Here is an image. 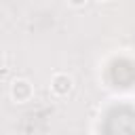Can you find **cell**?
I'll list each match as a JSON object with an SVG mask.
<instances>
[{"label":"cell","mask_w":135,"mask_h":135,"mask_svg":"<svg viewBox=\"0 0 135 135\" xmlns=\"http://www.w3.org/2000/svg\"><path fill=\"white\" fill-rule=\"evenodd\" d=\"M2 68H4V55L0 53V70H2Z\"/></svg>","instance_id":"277c9868"},{"label":"cell","mask_w":135,"mask_h":135,"mask_svg":"<svg viewBox=\"0 0 135 135\" xmlns=\"http://www.w3.org/2000/svg\"><path fill=\"white\" fill-rule=\"evenodd\" d=\"M95 2H110V0H95Z\"/></svg>","instance_id":"5b68a950"},{"label":"cell","mask_w":135,"mask_h":135,"mask_svg":"<svg viewBox=\"0 0 135 135\" xmlns=\"http://www.w3.org/2000/svg\"><path fill=\"white\" fill-rule=\"evenodd\" d=\"M65 2H68L70 6H74V8H82V6H84L89 0H65Z\"/></svg>","instance_id":"3957f363"},{"label":"cell","mask_w":135,"mask_h":135,"mask_svg":"<svg viewBox=\"0 0 135 135\" xmlns=\"http://www.w3.org/2000/svg\"><path fill=\"white\" fill-rule=\"evenodd\" d=\"M8 95L15 103H27L32 97H34V84L27 80V78H15L11 82V89H8Z\"/></svg>","instance_id":"6da1fadb"},{"label":"cell","mask_w":135,"mask_h":135,"mask_svg":"<svg viewBox=\"0 0 135 135\" xmlns=\"http://www.w3.org/2000/svg\"><path fill=\"white\" fill-rule=\"evenodd\" d=\"M51 93L55 97H68L72 91H74V78L68 74V72H55L51 76Z\"/></svg>","instance_id":"7a4b0ae2"}]
</instances>
